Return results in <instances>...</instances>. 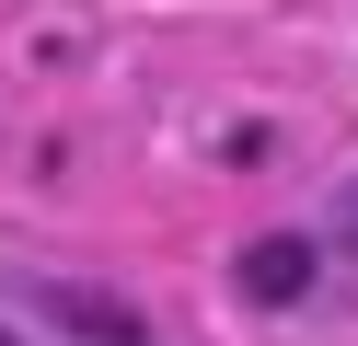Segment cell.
Listing matches in <instances>:
<instances>
[{
	"instance_id": "cell-1",
	"label": "cell",
	"mask_w": 358,
	"mask_h": 346,
	"mask_svg": "<svg viewBox=\"0 0 358 346\" xmlns=\"http://www.w3.org/2000/svg\"><path fill=\"white\" fill-rule=\"evenodd\" d=\"M289 289H312V254L301 243H255V300H289Z\"/></svg>"
},
{
	"instance_id": "cell-2",
	"label": "cell",
	"mask_w": 358,
	"mask_h": 346,
	"mask_svg": "<svg viewBox=\"0 0 358 346\" xmlns=\"http://www.w3.org/2000/svg\"><path fill=\"white\" fill-rule=\"evenodd\" d=\"M347 231H358V196H347Z\"/></svg>"
},
{
	"instance_id": "cell-3",
	"label": "cell",
	"mask_w": 358,
	"mask_h": 346,
	"mask_svg": "<svg viewBox=\"0 0 358 346\" xmlns=\"http://www.w3.org/2000/svg\"><path fill=\"white\" fill-rule=\"evenodd\" d=\"M0 346H12V335H0Z\"/></svg>"
}]
</instances>
